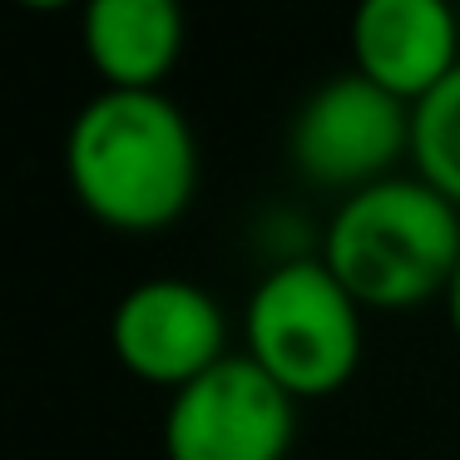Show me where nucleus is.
<instances>
[{
  "label": "nucleus",
  "instance_id": "f257e3e1",
  "mask_svg": "<svg viewBox=\"0 0 460 460\" xmlns=\"http://www.w3.org/2000/svg\"><path fill=\"white\" fill-rule=\"evenodd\" d=\"M65 179L114 233H164L199 193V139L164 90H100L65 134Z\"/></svg>",
  "mask_w": 460,
  "mask_h": 460
},
{
  "label": "nucleus",
  "instance_id": "f03ea898",
  "mask_svg": "<svg viewBox=\"0 0 460 460\" xmlns=\"http://www.w3.org/2000/svg\"><path fill=\"white\" fill-rule=\"evenodd\" d=\"M322 262L361 312H411L446 297L460 262V208L426 179H381L347 193L322 238Z\"/></svg>",
  "mask_w": 460,
  "mask_h": 460
},
{
  "label": "nucleus",
  "instance_id": "7ed1b4c3",
  "mask_svg": "<svg viewBox=\"0 0 460 460\" xmlns=\"http://www.w3.org/2000/svg\"><path fill=\"white\" fill-rule=\"evenodd\" d=\"M248 357L292 401L341 391L361 367V302L317 258H288L252 288Z\"/></svg>",
  "mask_w": 460,
  "mask_h": 460
},
{
  "label": "nucleus",
  "instance_id": "20e7f679",
  "mask_svg": "<svg viewBox=\"0 0 460 460\" xmlns=\"http://www.w3.org/2000/svg\"><path fill=\"white\" fill-rule=\"evenodd\" d=\"M401 154H411V104L357 70L317 84L288 129L292 169L312 189H337L341 199L391 179Z\"/></svg>",
  "mask_w": 460,
  "mask_h": 460
},
{
  "label": "nucleus",
  "instance_id": "39448f33",
  "mask_svg": "<svg viewBox=\"0 0 460 460\" xmlns=\"http://www.w3.org/2000/svg\"><path fill=\"white\" fill-rule=\"evenodd\" d=\"M297 436V401L252 357H223L164 411L169 460H288Z\"/></svg>",
  "mask_w": 460,
  "mask_h": 460
},
{
  "label": "nucleus",
  "instance_id": "423d86ee",
  "mask_svg": "<svg viewBox=\"0 0 460 460\" xmlns=\"http://www.w3.org/2000/svg\"><path fill=\"white\" fill-rule=\"evenodd\" d=\"M110 347L134 381L164 386L173 396L228 357V322L213 292H203L199 282L149 278L114 302Z\"/></svg>",
  "mask_w": 460,
  "mask_h": 460
},
{
  "label": "nucleus",
  "instance_id": "0eeeda50",
  "mask_svg": "<svg viewBox=\"0 0 460 460\" xmlns=\"http://www.w3.org/2000/svg\"><path fill=\"white\" fill-rule=\"evenodd\" d=\"M460 65L456 0H357L351 70L416 110Z\"/></svg>",
  "mask_w": 460,
  "mask_h": 460
},
{
  "label": "nucleus",
  "instance_id": "6e6552de",
  "mask_svg": "<svg viewBox=\"0 0 460 460\" xmlns=\"http://www.w3.org/2000/svg\"><path fill=\"white\" fill-rule=\"evenodd\" d=\"M183 0H84L80 45L104 90H159L183 55Z\"/></svg>",
  "mask_w": 460,
  "mask_h": 460
},
{
  "label": "nucleus",
  "instance_id": "1a4fd4ad",
  "mask_svg": "<svg viewBox=\"0 0 460 460\" xmlns=\"http://www.w3.org/2000/svg\"><path fill=\"white\" fill-rule=\"evenodd\" d=\"M411 164L460 208V65L411 110Z\"/></svg>",
  "mask_w": 460,
  "mask_h": 460
},
{
  "label": "nucleus",
  "instance_id": "9d476101",
  "mask_svg": "<svg viewBox=\"0 0 460 460\" xmlns=\"http://www.w3.org/2000/svg\"><path fill=\"white\" fill-rule=\"evenodd\" d=\"M446 312H450V327H456V337H460V262H456V278H450V288H446Z\"/></svg>",
  "mask_w": 460,
  "mask_h": 460
},
{
  "label": "nucleus",
  "instance_id": "9b49d317",
  "mask_svg": "<svg viewBox=\"0 0 460 460\" xmlns=\"http://www.w3.org/2000/svg\"><path fill=\"white\" fill-rule=\"evenodd\" d=\"M21 11H65V5H84V0H15Z\"/></svg>",
  "mask_w": 460,
  "mask_h": 460
},
{
  "label": "nucleus",
  "instance_id": "f8f14e48",
  "mask_svg": "<svg viewBox=\"0 0 460 460\" xmlns=\"http://www.w3.org/2000/svg\"><path fill=\"white\" fill-rule=\"evenodd\" d=\"M456 5H460V0H456Z\"/></svg>",
  "mask_w": 460,
  "mask_h": 460
}]
</instances>
